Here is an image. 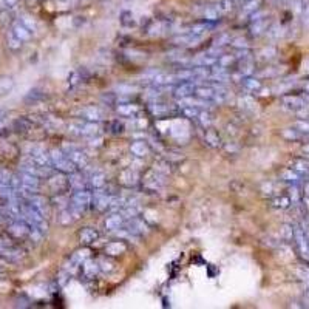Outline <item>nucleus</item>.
<instances>
[{
    "label": "nucleus",
    "instance_id": "obj_13",
    "mask_svg": "<svg viewBox=\"0 0 309 309\" xmlns=\"http://www.w3.org/2000/svg\"><path fill=\"white\" fill-rule=\"evenodd\" d=\"M130 152L135 156H146L148 153V147L143 141H136V143H133L130 146Z\"/></svg>",
    "mask_w": 309,
    "mask_h": 309
},
{
    "label": "nucleus",
    "instance_id": "obj_25",
    "mask_svg": "<svg viewBox=\"0 0 309 309\" xmlns=\"http://www.w3.org/2000/svg\"><path fill=\"white\" fill-rule=\"evenodd\" d=\"M204 17L207 20H216V19H220V14H218V11H216L215 6H211L204 11Z\"/></svg>",
    "mask_w": 309,
    "mask_h": 309
},
{
    "label": "nucleus",
    "instance_id": "obj_14",
    "mask_svg": "<svg viewBox=\"0 0 309 309\" xmlns=\"http://www.w3.org/2000/svg\"><path fill=\"white\" fill-rule=\"evenodd\" d=\"M99 237V233L93 229H83L81 232V241L82 243H85V244H90V243H93V241H96Z\"/></svg>",
    "mask_w": 309,
    "mask_h": 309
},
{
    "label": "nucleus",
    "instance_id": "obj_10",
    "mask_svg": "<svg viewBox=\"0 0 309 309\" xmlns=\"http://www.w3.org/2000/svg\"><path fill=\"white\" fill-rule=\"evenodd\" d=\"M215 93H216V90L212 87H196L194 95H196V98L206 99V101H212L215 98Z\"/></svg>",
    "mask_w": 309,
    "mask_h": 309
},
{
    "label": "nucleus",
    "instance_id": "obj_9",
    "mask_svg": "<svg viewBox=\"0 0 309 309\" xmlns=\"http://www.w3.org/2000/svg\"><path fill=\"white\" fill-rule=\"evenodd\" d=\"M281 179L286 181V182H289L291 186H298L300 182H302L303 178L300 177V175H298L297 172L292 170V169H286V170L281 172Z\"/></svg>",
    "mask_w": 309,
    "mask_h": 309
},
{
    "label": "nucleus",
    "instance_id": "obj_15",
    "mask_svg": "<svg viewBox=\"0 0 309 309\" xmlns=\"http://www.w3.org/2000/svg\"><path fill=\"white\" fill-rule=\"evenodd\" d=\"M215 8L220 16L229 14L233 10V0H220V2L215 5Z\"/></svg>",
    "mask_w": 309,
    "mask_h": 309
},
{
    "label": "nucleus",
    "instance_id": "obj_5",
    "mask_svg": "<svg viewBox=\"0 0 309 309\" xmlns=\"http://www.w3.org/2000/svg\"><path fill=\"white\" fill-rule=\"evenodd\" d=\"M305 105H306L305 99L300 96H285L283 98V107H285L286 110L297 113L298 110H302Z\"/></svg>",
    "mask_w": 309,
    "mask_h": 309
},
{
    "label": "nucleus",
    "instance_id": "obj_16",
    "mask_svg": "<svg viewBox=\"0 0 309 309\" xmlns=\"http://www.w3.org/2000/svg\"><path fill=\"white\" fill-rule=\"evenodd\" d=\"M261 3H263L261 0H246L243 5V11L246 14H255L258 10H260Z\"/></svg>",
    "mask_w": 309,
    "mask_h": 309
},
{
    "label": "nucleus",
    "instance_id": "obj_7",
    "mask_svg": "<svg viewBox=\"0 0 309 309\" xmlns=\"http://www.w3.org/2000/svg\"><path fill=\"white\" fill-rule=\"evenodd\" d=\"M291 169L297 172L302 178H309V161L306 160H295L292 163Z\"/></svg>",
    "mask_w": 309,
    "mask_h": 309
},
{
    "label": "nucleus",
    "instance_id": "obj_20",
    "mask_svg": "<svg viewBox=\"0 0 309 309\" xmlns=\"http://www.w3.org/2000/svg\"><path fill=\"white\" fill-rule=\"evenodd\" d=\"M70 184L74 190H82V189H85V182H83V178L81 177V175L78 173H71V177H70Z\"/></svg>",
    "mask_w": 309,
    "mask_h": 309
},
{
    "label": "nucleus",
    "instance_id": "obj_8",
    "mask_svg": "<svg viewBox=\"0 0 309 309\" xmlns=\"http://www.w3.org/2000/svg\"><path fill=\"white\" fill-rule=\"evenodd\" d=\"M269 25H271V20H269L268 16H266V17H260V19H254L252 33L254 34H261V33L269 30Z\"/></svg>",
    "mask_w": 309,
    "mask_h": 309
},
{
    "label": "nucleus",
    "instance_id": "obj_19",
    "mask_svg": "<svg viewBox=\"0 0 309 309\" xmlns=\"http://www.w3.org/2000/svg\"><path fill=\"white\" fill-rule=\"evenodd\" d=\"M83 116H85V119H88V121L102 119L101 110H99V108H95V107H90V108H87V110H83Z\"/></svg>",
    "mask_w": 309,
    "mask_h": 309
},
{
    "label": "nucleus",
    "instance_id": "obj_21",
    "mask_svg": "<svg viewBox=\"0 0 309 309\" xmlns=\"http://www.w3.org/2000/svg\"><path fill=\"white\" fill-rule=\"evenodd\" d=\"M271 203L277 209H288L291 206V198L289 196H275Z\"/></svg>",
    "mask_w": 309,
    "mask_h": 309
},
{
    "label": "nucleus",
    "instance_id": "obj_30",
    "mask_svg": "<svg viewBox=\"0 0 309 309\" xmlns=\"http://www.w3.org/2000/svg\"><path fill=\"white\" fill-rule=\"evenodd\" d=\"M233 45H235V47H243V48H246L247 47V44H246V40L244 39H235V40H233Z\"/></svg>",
    "mask_w": 309,
    "mask_h": 309
},
{
    "label": "nucleus",
    "instance_id": "obj_27",
    "mask_svg": "<svg viewBox=\"0 0 309 309\" xmlns=\"http://www.w3.org/2000/svg\"><path fill=\"white\" fill-rule=\"evenodd\" d=\"M182 110H184V114L189 116V118H196L198 113H199L196 110V107H190V105H184V108H182Z\"/></svg>",
    "mask_w": 309,
    "mask_h": 309
},
{
    "label": "nucleus",
    "instance_id": "obj_32",
    "mask_svg": "<svg viewBox=\"0 0 309 309\" xmlns=\"http://www.w3.org/2000/svg\"><path fill=\"white\" fill-rule=\"evenodd\" d=\"M306 194L309 195V181H308V184H306Z\"/></svg>",
    "mask_w": 309,
    "mask_h": 309
},
{
    "label": "nucleus",
    "instance_id": "obj_23",
    "mask_svg": "<svg viewBox=\"0 0 309 309\" xmlns=\"http://www.w3.org/2000/svg\"><path fill=\"white\" fill-rule=\"evenodd\" d=\"M118 112L125 114V116H133V114H136L139 112V108L136 105H119Z\"/></svg>",
    "mask_w": 309,
    "mask_h": 309
},
{
    "label": "nucleus",
    "instance_id": "obj_24",
    "mask_svg": "<svg viewBox=\"0 0 309 309\" xmlns=\"http://www.w3.org/2000/svg\"><path fill=\"white\" fill-rule=\"evenodd\" d=\"M196 118L199 119V122H201L204 127H209V125L212 124V116L211 113H206V112H199Z\"/></svg>",
    "mask_w": 309,
    "mask_h": 309
},
{
    "label": "nucleus",
    "instance_id": "obj_31",
    "mask_svg": "<svg viewBox=\"0 0 309 309\" xmlns=\"http://www.w3.org/2000/svg\"><path fill=\"white\" fill-rule=\"evenodd\" d=\"M303 153H305L306 156H309V144H306V146L303 147Z\"/></svg>",
    "mask_w": 309,
    "mask_h": 309
},
{
    "label": "nucleus",
    "instance_id": "obj_28",
    "mask_svg": "<svg viewBox=\"0 0 309 309\" xmlns=\"http://www.w3.org/2000/svg\"><path fill=\"white\" fill-rule=\"evenodd\" d=\"M85 272L90 275V277H93V275L98 272V266H96V264H93V263H88V264L85 266Z\"/></svg>",
    "mask_w": 309,
    "mask_h": 309
},
{
    "label": "nucleus",
    "instance_id": "obj_18",
    "mask_svg": "<svg viewBox=\"0 0 309 309\" xmlns=\"http://www.w3.org/2000/svg\"><path fill=\"white\" fill-rule=\"evenodd\" d=\"M243 87L246 91H249V93H252V91H257L261 88V82L257 81V79H252V78H246L243 81Z\"/></svg>",
    "mask_w": 309,
    "mask_h": 309
},
{
    "label": "nucleus",
    "instance_id": "obj_11",
    "mask_svg": "<svg viewBox=\"0 0 309 309\" xmlns=\"http://www.w3.org/2000/svg\"><path fill=\"white\" fill-rule=\"evenodd\" d=\"M88 182L91 186H93L96 190L98 189H102L104 186H105V177H104V173L102 172H93L90 175V179H88Z\"/></svg>",
    "mask_w": 309,
    "mask_h": 309
},
{
    "label": "nucleus",
    "instance_id": "obj_2",
    "mask_svg": "<svg viewBox=\"0 0 309 309\" xmlns=\"http://www.w3.org/2000/svg\"><path fill=\"white\" fill-rule=\"evenodd\" d=\"M294 240H295V244L300 250V254L309 260V241H308L302 228H298V226L294 228Z\"/></svg>",
    "mask_w": 309,
    "mask_h": 309
},
{
    "label": "nucleus",
    "instance_id": "obj_4",
    "mask_svg": "<svg viewBox=\"0 0 309 309\" xmlns=\"http://www.w3.org/2000/svg\"><path fill=\"white\" fill-rule=\"evenodd\" d=\"M66 156L70 158V161L76 165L78 169H85L88 165V158L85 156V153L78 148H70L68 152H66Z\"/></svg>",
    "mask_w": 309,
    "mask_h": 309
},
{
    "label": "nucleus",
    "instance_id": "obj_17",
    "mask_svg": "<svg viewBox=\"0 0 309 309\" xmlns=\"http://www.w3.org/2000/svg\"><path fill=\"white\" fill-rule=\"evenodd\" d=\"M124 250H125V244L122 243V241H114V243L108 244L105 247V252L108 255H118V254L124 252Z\"/></svg>",
    "mask_w": 309,
    "mask_h": 309
},
{
    "label": "nucleus",
    "instance_id": "obj_29",
    "mask_svg": "<svg viewBox=\"0 0 309 309\" xmlns=\"http://www.w3.org/2000/svg\"><path fill=\"white\" fill-rule=\"evenodd\" d=\"M303 22L306 27H309V5L305 6V10H303Z\"/></svg>",
    "mask_w": 309,
    "mask_h": 309
},
{
    "label": "nucleus",
    "instance_id": "obj_22",
    "mask_svg": "<svg viewBox=\"0 0 309 309\" xmlns=\"http://www.w3.org/2000/svg\"><path fill=\"white\" fill-rule=\"evenodd\" d=\"M209 28H211V27L206 25V23H196V25H194V27L190 28V34L199 37V36H203Z\"/></svg>",
    "mask_w": 309,
    "mask_h": 309
},
{
    "label": "nucleus",
    "instance_id": "obj_34",
    "mask_svg": "<svg viewBox=\"0 0 309 309\" xmlns=\"http://www.w3.org/2000/svg\"><path fill=\"white\" fill-rule=\"evenodd\" d=\"M281 2H288V0H281Z\"/></svg>",
    "mask_w": 309,
    "mask_h": 309
},
{
    "label": "nucleus",
    "instance_id": "obj_26",
    "mask_svg": "<svg viewBox=\"0 0 309 309\" xmlns=\"http://www.w3.org/2000/svg\"><path fill=\"white\" fill-rule=\"evenodd\" d=\"M206 141H207V143L211 144V146H213V147H216V146L220 144V139H218V136H216L213 131H209V133H207V135H206Z\"/></svg>",
    "mask_w": 309,
    "mask_h": 309
},
{
    "label": "nucleus",
    "instance_id": "obj_6",
    "mask_svg": "<svg viewBox=\"0 0 309 309\" xmlns=\"http://www.w3.org/2000/svg\"><path fill=\"white\" fill-rule=\"evenodd\" d=\"M195 83L194 82H184V83H181V85L175 90V96L177 98H181V99H184V98H189L195 93Z\"/></svg>",
    "mask_w": 309,
    "mask_h": 309
},
{
    "label": "nucleus",
    "instance_id": "obj_12",
    "mask_svg": "<svg viewBox=\"0 0 309 309\" xmlns=\"http://www.w3.org/2000/svg\"><path fill=\"white\" fill-rule=\"evenodd\" d=\"M124 223V215H121V213H113V215H110L107 218V221H105V228L107 229H119V226Z\"/></svg>",
    "mask_w": 309,
    "mask_h": 309
},
{
    "label": "nucleus",
    "instance_id": "obj_3",
    "mask_svg": "<svg viewBox=\"0 0 309 309\" xmlns=\"http://www.w3.org/2000/svg\"><path fill=\"white\" fill-rule=\"evenodd\" d=\"M91 204V194L87 192L85 189L76 190V194L73 196V206L78 209V211L83 212L85 209Z\"/></svg>",
    "mask_w": 309,
    "mask_h": 309
},
{
    "label": "nucleus",
    "instance_id": "obj_33",
    "mask_svg": "<svg viewBox=\"0 0 309 309\" xmlns=\"http://www.w3.org/2000/svg\"><path fill=\"white\" fill-rule=\"evenodd\" d=\"M306 91L309 93V81H308V83H306Z\"/></svg>",
    "mask_w": 309,
    "mask_h": 309
},
{
    "label": "nucleus",
    "instance_id": "obj_1",
    "mask_svg": "<svg viewBox=\"0 0 309 309\" xmlns=\"http://www.w3.org/2000/svg\"><path fill=\"white\" fill-rule=\"evenodd\" d=\"M49 158H51V164L56 167L57 170H61L64 173L76 172V165L70 161V158L66 156V153H62L61 150H53V153Z\"/></svg>",
    "mask_w": 309,
    "mask_h": 309
}]
</instances>
